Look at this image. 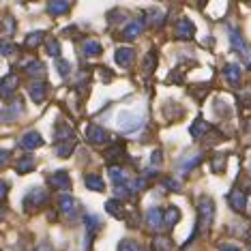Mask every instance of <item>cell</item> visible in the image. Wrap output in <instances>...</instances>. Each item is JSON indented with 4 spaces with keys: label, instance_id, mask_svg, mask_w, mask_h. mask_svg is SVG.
<instances>
[{
    "label": "cell",
    "instance_id": "obj_1",
    "mask_svg": "<svg viewBox=\"0 0 251 251\" xmlns=\"http://www.w3.org/2000/svg\"><path fill=\"white\" fill-rule=\"evenodd\" d=\"M213 224H215V204L208 196H202L198 200V226L202 227V232H210Z\"/></svg>",
    "mask_w": 251,
    "mask_h": 251
},
{
    "label": "cell",
    "instance_id": "obj_2",
    "mask_svg": "<svg viewBox=\"0 0 251 251\" xmlns=\"http://www.w3.org/2000/svg\"><path fill=\"white\" fill-rule=\"evenodd\" d=\"M230 43H232L234 52L243 58L245 65L251 67V45L247 43V39H245L238 30H230Z\"/></svg>",
    "mask_w": 251,
    "mask_h": 251
},
{
    "label": "cell",
    "instance_id": "obj_3",
    "mask_svg": "<svg viewBox=\"0 0 251 251\" xmlns=\"http://www.w3.org/2000/svg\"><path fill=\"white\" fill-rule=\"evenodd\" d=\"M142 112H129V110H123L118 114V127L125 129V131H135L138 127H142Z\"/></svg>",
    "mask_w": 251,
    "mask_h": 251
},
{
    "label": "cell",
    "instance_id": "obj_4",
    "mask_svg": "<svg viewBox=\"0 0 251 251\" xmlns=\"http://www.w3.org/2000/svg\"><path fill=\"white\" fill-rule=\"evenodd\" d=\"M45 202H48V191H45V189H39V187L30 189V191L26 193V198H24L26 210H35V208H39V206H43Z\"/></svg>",
    "mask_w": 251,
    "mask_h": 251
},
{
    "label": "cell",
    "instance_id": "obj_5",
    "mask_svg": "<svg viewBox=\"0 0 251 251\" xmlns=\"http://www.w3.org/2000/svg\"><path fill=\"white\" fill-rule=\"evenodd\" d=\"M18 84H20V77L15 73H9L0 79V97L2 99H11V95L18 90Z\"/></svg>",
    "mask_w": 251,
    "mask_h": 251
},
{
    "label": "cell",
    "instance_id": "obj_6",
    "mask_svg": "<svg viewBox=\"0 0 251 251\" xmlns=\"http://www.w3.org/2000/svg\"><path fill=\"white\" fill-rule=\"evenodd\" d=\"M144 224H146L148 230L159 232L163 227V208H151L144 217Z\"/></svg>",
    "mask_w": 251,
    "mask_h": 251
},
{
    "label": "cell",
    "instance_id": "obj_7",
    "mask_svg": "<svg viewBox=\"0 0 251 251\" xmlns=\"http://www.w3.org/2000/svg\"><path fill=\"white\" fill-rule=\"evenodd\" d=\"M22 103H24V101L18 99V101H13L11 105H7L2 112H0V121H2V123H13V121H18V116H20L22 112H24V105H22Z\"/></svg>",
    "mask_w": 251,
    "mask_h": 251
},
{
    "label": "cell",
    "instance_id": "obj_8",
    "mask_svg": "<svg viewBox=\"0 0 251 251\" xmlns=\"http://www.w3.org/2000/svg\"><path fill=\"white\" fill-rule=\"evenodd\" d=\"M58 208H60L67 217H75V215L79 213V202H77L75 198H71V196H60Z\"/></svg>",
    "mask_w": 251,
    "mask_h": 251
},
{
    "label": "cell",
    "instance_id": "obj_9",
    "mask_svg": "<svg viewBox=\"0 0 251 251\" xmlns=\"http://www.w3.org/2000/svg\"><path fill=\"white\" fill-rule=\"evenodd\" d=\"M142 30H144V20H133V22H129L127 28L123 30V39L125 41H133V39H138L142 35Z\"/></svg>",
    "mask_w": 251,
    "mask_h": 251
},
{
    "label": "cell",
    "instance_id": "obj_10",
    "mask_svg": "<svg viewBox=\"0 0 251 251\" xmlns=\"http://www.w3.org/2000/svg\"><path fill=\"white\" fill-rule=\"evenodd\" d=\"M227 202H230V206L236 210V213H243L245 206H247V196H245L241 189H232L227 193Z\"/></svg>",
    "mask_w": 251,
    "mask_h": 251
},
{
    "label": "cell",
    "instance_id": "obj_11",
    "mask_svg": "<svg viewBox=\"0 0 251 251\" xmlns=\"http://www.w3.org/2000/svg\"><path fill=\"white\" fill-rule=\"evenodd\" d=\"M41 144H43V138L37 133V131H28V133H24L20 140V146L26 148V151H35V148H39Z\"/></svg>",
    "mask_w": 251,
    "mask_h": 251
},
{
    "label": "cell",
    "instance_id": "obj_12",
    "mask_svg": "<svg viewBox=\"0 0 251 251\" xmlns=\"http://www.w3.org/2000/svg\"><path fill=\"white\" fill-rule=\"evenodd\" d=\"M133 58H135L133 48H118L116 54H114V60H116V65H121V67H131Z\"/></svg>",
    "mask_w": 251,
    "mask_h": 251
},
{
    "label": "cell",
    "instance_id": "obj_13",
    "mask_svg": "<svg viewBox=\"0 0 251 251\" xmlns=\"http://www.w3.org/2000/svg\"><path fill=\"white\" fill-rule=\"evenodd\" d=\"M86 138H88L90 144H103V142L107 140V133L99 127V125H88L86 127Z\"/></svg>",
    "mask_w": 251,
    "mask_h": 251
},
{
    "label": "cell",
    "instance_id": "obj_14",
    "mask_svg": "<svg viewBox=\"0 0 251 251\" xmlns=\"http://www.w3.org/2000/svg\"><path fill=\"white\" fill-rule=\"evenodd\" d=\"M50 182H52V187H56V189H62V191L71 189V178H69V174H67L65 170L54 172L52 178H50Z\"/></svg>",
    "mask_w": 251,
    "mask_h": 251
},
{
    "label": "cell",
    "instance_id": "obj_15",
    "mask_svg": "<svg viewBox=\"0 0 251 251\" xmlns=\"http://www.w3.org/2000/svg\"><path fill=\"white\" fill-rule=\"evenodd\" d=\"M176 35H178L180 39H193V35H196V26H193V22L187 20V18L178 20V24H176Z\"/></svg>",
    "mask_w": 251,
    "mask_h": 251
},
{
    "label": "cell",
    "instance_id": "obj_16",
    "mask_svg": "<svg viewBox=\"0 0 251 251\" xmlns=\"http://www.w3.org/2000/svg\"><path fill=\"white\" fill-rule=\"evenodd\" d=\"M28 93H30V99L35 101V103H41L45 99V95H48V84L45 82H32L30 86H28Z\"/></svg>",
    "mask_w": 251,
    "mask_h": 251
},
{
    "label": "cell",
    "instance_id": "obj_17",
    "mask_svg": "<svg viewBox=\"0 0 251 251\" xmlns=\"http://www.w3.org/2000/svg\"><path fill=\"white\" fill-rule=\"evenodd\" d=\"M178 219H180V210L176 206L170 204V206L163 208V227H174L178 224Z\"/></svg>",
    "mask_w": 251,
    "mask_h": 251
},
{
    "label": "cell",
    "instance_id": "obj_18",
    "mask_svg": "<svg viewBox=\"0 0 251 251\" xmlns=\"http://www.w3.org/2000/svg\"><path fill=\"white\" fill-rule=\"evenodd\" d=\"M189 131H191V138H193V140H202L204 135H206L208 131H210V125L204 121V118H198V121L191 125Z\"/></svg>",
    "mask_w": 251,
    "mask_h": 251
},
{
    "label": "cell",
    "instance_id": "obj_19",
    "mask_svg": "<svg viewBox=\"0 0 251 251\" xmlns=\"http://www.w3.org/2000/svg\"><path fill=\"white\" fill-rule=\"evenodd\" d=\"M82 54L86 56V58H95V56L101 54V43L97 41V39H86V41L82 43Z\"/></svg>",
    "mask_w": 251,
    "mask_h": 251
},
{
    "label": "cell",
    "instance_id": "obj_20",
    "mask_svg": "<svg viewBox=\"0 0 251 251\" xmlns=\"http://www.w3.org/2000/svg\"><path fill=\"white\" fill-rule=\"evenodd\" d=\"M224 73H226V79L230 84H241V77H243V71H241V67L238 65H234V62H230V65H226V69H224Z\"/></svg>",
    "mask_w": 251,
    "mask_h": 251
},
{
    "label": "cell",
    "instance_id": "obj_21",
    "mask_svg": "<svg viewBox=\"0 0 251 251\" xmlns=\"http://www.w3.org/2000/svg\"><path fill=\"white\" fill-rule=\"evenodd\" d=\"M84 221H86V234H88L86 245H88V243H90V238H93L95 234L101 230V219H99L97 215H86V219H84Z\"/></svg>",
    "mask_w": 251,
    "mask_h": 251
},
{
    "label": "cell",
    "instance_id": "obj_22",
    "mask_svg": "<svg viewBox=\"0 0 251 251\" xmlns=\"http://www.w3.org/2000/svg\"><path fill=\"white\" fill-rule=\"evenodd\" d=\"M73 138H75V133H73L71 127H67V125H58V127H56V144L73 142Z\"/></svg>",
    "mask_w": 251,
    "mask_h": 251
},
{
    "label": "cell",
    "instance_id": "obj_23",
    "mask_svg": "<svg viewBox=\"0 0 251 251\" xmlns=\"http://www.w3.org/2000/svg\"><path fill=\"white\" fill-rule=\"evenodd\" d=\"M24 67H26V73L30 77H43L45 75V67H43V62H39V60H28V62H24Z\"/></svg>",
    "mask_w": 251,
    "mask_h": 251
},
{
    "label": "cell",
    "instance_id": "obj_24",
    "mask_svg": "<svg viewBox=\"0 0 251 251\" xmlns=\"http://www.w3.org/2000/svg\"><path fill=\"white\" fill-rule=\"evenodd\" d=\"M35 157L32 155H26V157H22L20 161H18V165H15V170H18L20 174H28V172H32L35 170Z\"/></svg>",
    "mask_w": 251,
    "mask_h": 251
},
{
    "label": "cell",
    "instance_id": "obj_25",
    "mask_svg": "<svg viewBox=\"0 0 251 251\" xmlns=\"http://www.w3.org/2000/svg\"><path fill=\"white\" fill-rule=\"evenodd\" d=\"M110 178L116 187H123L125 182H127V174H125L123 168H118V165H112L110 168Z\"/></svg>",
    "mask_w": 251,
    "mask_h": 251
},
{
    "label": "cell",
    "instance_id": "obj_26",
    "mask_svg": "<svg viewBox=\"0 0 251 251\" xmlns=\"http://www.w3.org/2000/svg\"><path fill=\"white\" fill-rule=\"evenodd\" d=\"M43 39H45V32H41V30H37V32H30V35L26 37L24 45H26L28 50H35V48H39V45L43 43Z\"/></svg>",
    "mask_w": 251,
    "mask_h": 251
},
{
    "label": "cell",
    "instance_id": "obj_27",
    "mask_svg": "<svg viewBox=\"0 0 251 251\" xmlns=\"http://www.w3.org/2000/svg\"><path fill=\"white\" fill-rule=\"evenodd\" d=\"M105 210L110 215L116 217V219H125V210H123V206H121V202H118V200H107V202H105Z\"/></svg>",
    "mask_w": 251,
    "mask_h": 251
},
{
    "label": "cell",
    "instance_id": "obj_28",
    "mask_svg": "<svg viewBox=\"0 0 251 251\" xmlns=\"http://www.w3.org/2000/svg\"><path fill=\"white\" fill-rule=\"evenodd\" d=\"M146 15H148V24H152V26H161L165 22V13L161 9H148Z\"/></svg>",
    "mask_w": 251,
    "mask_h": 251
},
{
    "label": "cell",
    "instance_id": "obj_29",
    "mask_svg": "<svg viewBox=\"0 0 251 251\" xmlns=\"http://www.w3.org/2000/svg\"><path fill=\"white\" fill-rule=\"evenodd\" d=\"M86 187L90 191H103L105 189L103 178H101V176H97V174H88L86 176Z\"/></svg>",
    "mask_w": 251,
    "mask_h": 251
},
{
    "label": "cell",
    "instance_id": "obj_30",
    "mask_svg": "<svg viewBox=\"0 0 251 251\" xmlns=\"http://www.w3.org/2000/svg\"><path fill=\"white\" fill-rule=\"evenodd\" d=\"M69 7H71L69 2L56 0V2H50V4H48V11H50L52 15H62V13H67V11H69Z\"/></svg>",
    "mask_w": 251,
    "mask_h": 251
},
{
    "label": "cell",
    "instance_id": "obj_31",
    "mask_svg": "<svg viewBox=\"0 0 251 251\" xmlns=\"http://www.w3.org/2000/svg\"><path fill=\"white\" fill-rule=\"evenodd\" d=\"M75 148V142H62V144H56V155L58 157H69Z\"/></svg>",
    "mask_w": 251,
    "mask_h": 251
},
{
    "label": "cell",
    "instance_id": "obj_32",
    "mask_svg": "<svg viewBox=\"0 0 251 251\" xmlns=\"http://www.w3.org/2000/svg\"><path fill=\"white\" fill-rule=\"evenodd\" d=\"M155 65H157V54L155 52L146 54V58H144V73L146 75H151V73L155 71Z\"/></svg>",
    "mask_w": 251,
    "mask_h": 251
},
{
    "label": "cell",
    "instance_id": "obj_33",
    "mask_svg": "<svg viewBox=\"0 0 251 251\" xmlns=\"http://www.w3.org/2000/svg\"><path fill=\"white\" fill-rule=\"evenodd\" d=\"M226 163H227V155H217L213 159V170L217 174H224L226 172Z\"/></svg>",
    "mask_w": 251,
    "mask_h": 251
},
{
    "label": "cell",
    "instance_id": "obj_34",
    "mask_svg": "<svg viewBox=\"0 0 251 251\" xmlns=\"http://www.w3.org/2000/svg\"><path fill=\"white\" fill-rule=\"evenodd\" d=\"M152 247H155V251H170L172 249V243H170V238L157 236L155 241H152Z\"/></svg>",
    "mask_w": 251,
    "mask_h": 251
},
{
    "label": "cell",
    "instance_id": "obj_35",
    "mask_svg": "<svg viewBox=\"0 0 251 251\" xmlns=\"http://www.w3.org/2000/svg\"><path fill=\"white\" fill-rule=\"evenodd\" d=\"M15 52H18V45L9 41H0V54L2 56H15Z\"/></svg>",
    "mask_w": 251,
    "mask_h": 251
},
{
    "label": "cell",
    "instance_id": "obj_36",
    "mask_svg": "<svg viewBox=\"0 0 251 251\" xmlns=\"http://www.w3.org/2000/svg\"><path fill=\"white\" fill-rule=\"evenodd\" d=\"M45 50H48V54L54 56V58L60 54V45H58V41H56V39H48V43H45Z\"/></svg>",
    "mask_w": 251,
    "mask_h": 251
},
{
    "label": "cell",
    "instance_id": "obj_37",
    "mask_svg": "<svg viewBox=\"0 0 251 251\" xmlns=\"http://www.w3.org/2000/svg\"><path fill=\"white\" fill-rule=\"evenodd\" d=\"M202 159H204L202 155H196V157H193V159H189V161L180 163V165H182V172H185V174H187V172H189V170H193V168H196V165H198V163H202Z\"/></svg>",
    "mask_w": 251,
    "mask_h": 251
},
{
    "label": "cell",
    "instance_id": "obj_38",
    "mask_svg": "<svg viewBox=\"0 0 251 251\" xmlns=\"http://www.w3.org/2000/svg\"><path fill=\"white\" fill-rule=\"evenodd\" d=\"M123 155H125L123 148H110V151L105 152V159L112 163V161H118V159H123Z\"/></svg>",
    "mask_w": 251,
    "mask_h": 251
},
{
    "label": "cell",
    "instance_id": "obj_39",
    "mask_svg": "<svg viewBox=\"0 0 251 251\" xmlns=\"http://www.w3.org/2000/svg\"><path fill=\"white\" fill-rule=\"evenodd\" d=\"M118 251H142V249H140V245L133 243V241H121Z\"/></svg>",
    "mask_w": 251,
    "mask_h": 251
},
{
    "label": "cell",
    "instance_id": "obj_40",
    "mask_svg": "<svg viewBox=\"0 0 251 251\" xmlns=\"http://www.w3.org/2000/svg\"><path fill=\"white\" fill-rule=\"evenodd\" d=\"M161 185H163V187H170V189L176 191V193L182 191V185H180V182H178V180H172V178H163Z\"/></svg>",
    "mask_w": 251,
    "mask_h": 251
},
{
    "label": "cell",
    "instance_id": "obj_41",
    "mask_svg": "<svg viewBox=\"0 0 251 251\" xmlns=\"http://www.w3.org/2000/svg\"><path fill=\"white\" fill-rule=\"evenodd\" d=\"M56 67H58V73H60L62 77L69 75V69H71V67H69V62H67V60H58V62H56Z\"/></svg>",
    "mask_w": 251,
    "mask_h": 251
},
{
    "label": "cell",
    "instance_id": "obj_42",
    "mask_svg": "<svg viewBox=\"0 0 251 251\" xmlns=\"http://www.w3.org/2000/svg\"><path fill=\"white\" fill-rule=\"evenodd\" d=\"M37 251H54V247H52V243L50 241H41L39 243V247H37Z\"/></svg>",
    "mask_w": 251,
    "mask_h": 251
},
{
    "label": "cell",
    "instance_id": "obj_43",
    "mask_svg": "<svg viewBox=\"0 0 251 251\" xmlns=\"http://www.w3.org/2000/svg\"><path fill=\"white\" fill-rule=\"evenodd\" d=\"M7 193H9V185L4 180H0V200L7 198Z\"/></svg>",
    "mask_w": 251,
    "mask_h": 251
},
{
    "label": "cell",
    "instance_id": "obj_44",
    "mask_svg": "<svg viewBox=\"0 0 251 251\" xmlns=\"http://www.w3.org/2000/svg\"><path fill=\"white\" fill-rule=\"evenodd\" d=\"M161 159H163L161 157V151H155V152H152V157H151V161L152 163H161Z\"/></svg>",
    "mask_w": 251,
    "mask_h": 251
},
{
    "label": "cell",
    "instance_id": "obj_45",
    "mask_svg": "<svg viewBox=\"0 0 251 251\" xmlns=\"http://www.w3.org/2000/svg\"><path fill=\"white\" fill-rule=\"evenodd\" d=\"M9 161V151H0V165H4Z\"/></svg>",
    "mask_w": 251,
    "mask_h": 251
},
{
    "label": "cell",
    "instance_id": "obj_46",
    "mask_svg": "<svg viewBox=\"0 0 251 251\" xmlns=\"http://www.w3.org/2000/svg\"><path fill=\"white\" fill-rule=\"evenodd\" d=\"M4 24H7V32H13V28H15V22L11 20V18H4Z\"/></svg>",
    "mask_w": 251,
    "mask_h": 251
},
{
    "label": "cell",
    "instance_id": "obj_47",
    "mask_svg": "<svg viewBox=\"0 0 251 251\" xmlns=\"http://www.w3.org/2000/svg\"><path fill=\"white\" fill-rule=\"evenodd\" d=\"M221 251H241V249L234 247V245H226V247H221Z\"/></svg>",
    "mask_w": 251,
    "mask_h": 251
},
{
    "label": "cell",
    "instance_id": "obj_48",
    "mask_svg": "<svg viewBox=\"0 0 251 251\" xmlns=\"http://www.w3.org/2000/svg\"><path fill=\"white\" fill-rule=\"evenodd\" d=\"M4 215H7V210H4L2 206H0V221H2V219H4Z\"/></svg>",
    "mask_w": 251,
    "mask_h": 251
},
{
    "label": "cell",
    "instance_id": "obj_49",
    "mask_svg": "<svg viewBox=\"0 0 251 251\" xmlns=\"http://www.w3.org/2000/svg\"><path fill=\"white\" fill-rule=\"evenodd\" d=\"M249 251H251V249H249Z\"/></svg>",
    "mask_w": 251,
    "mask_h": 251
}]
</instances>
